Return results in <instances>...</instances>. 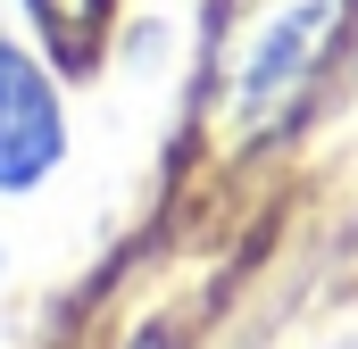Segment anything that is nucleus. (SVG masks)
Returning a JSON list of instances; mask_svg holds the SVG:
<instances>
[{
    "instance_id": "nucleus-3",
    "label": "nucleus",
    "mask_w": 358,
    "mask_h": 349,
    "mask_svg": "<svg viewBox=\"0 0 358 349\" xmlns=\"http://www.w3.org/2000/svg\"><path fill=\"white\" fill-rule=\"evenodd\" d=\"M17 8H25V25H34V42H42V59L59 75H92L100 67L117 0H17Z\"/></svg>"
},
{
    "instance_id": "nucleus-1",
    "label": "nucleus",
    "mask_w": 358,
    "mask_h": 349,
    "mask_svg": "<svg viewBox=\"0 0 358 349\" xmlns=\"http://www.w3.org/2000/svg\"><path fill=\"white\" fill-rule=\"evenodd\" d=\"M342 25H350V0H283L234 59V108L250 125H275L283 108H300V91L334 59Z\"/></svg>"
},
{
    "instance_id": "nucleus-2",
    "label": "nucleus",
    "mask_w": 358,
    "mask_h": 349,
    "mask_svg": "<svg viewBox=\"0 0 358 349\" xmlns=\"http://www.w3.org/2000/svg\"><path fill=\"white\" fill-rule=\"evenodd\" d=\"M67 91L59 67L42 59V42H8L0 34V200L42 191L67 167Z\"/></svg>"
}]
</instances>
